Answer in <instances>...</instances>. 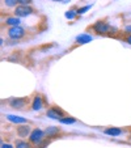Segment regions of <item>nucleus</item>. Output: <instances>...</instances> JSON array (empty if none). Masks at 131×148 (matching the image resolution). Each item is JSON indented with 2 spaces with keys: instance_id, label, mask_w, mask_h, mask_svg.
<instances>
[{
  "instance_id": "obj_1",
  "label": "nucleus",
  "mask_w": 131,
  "mask_h": 148,
  "mask_svg": "<svg viewBox=\"0 0 131 148\" xmlns=\"http://www.w3.org/2000/svg\"><path fill=\"white\" fill-rule=\"evenodd\" d=\"M36 13V9L30 5H17L14 8V16L16 17H28Z\"/></svg>"
},
{
  "instance_id": "obj_2",
  "label": "nucleus",
  "mask_w": 131,
  "mask_h": 148,
  "mask_svg": "<svg viewBox=\"0 0 131 148\" xmlns=\"http://www.w3.org/2000/svg\"><path fill=\"white\" fill-rule=\"evenodd\" d=\"M7 33H8V37L11 39L19 41V39H21L25 36V29L21 28V26H12V28H9L7 30Z\"/></svg>"
},
{
  "instance_id": "obj_3",
  "label": "nucleus",
  "mask_w": 131,
  "mask_h": 148,
  "mask_svg": "<svg viewBox=\"0 0 131 148\" xmlns=\"http://www.w3.org/2000/svg\"><path fill=\"white\" fill-rule=\"evenodd\" d=\"M45 135H46L45 131H42L41 129H34L33 131L30 132V135H29V142H30L32 144L38 145L42 140L45 139Z\"/></svg>"
},
{
  "instance_id": "obj_4",
  "label": "nucleus",
  "mask_w": 131,
  "mask_h": 148,
  "mask_svg": "<svg viewBox=\"0 0 131 148\" xmlns=\"http://www.w3.org/2000/svg\"><path fill=\"white\" fill-rule=\"evenodd\" d=\"M92 29L95 30V33H97V34H106V33H109L110 32V26H109V24H106L105 21H97V23H95L93 24V26H92Z\"/></svg>"
},
{
  "instance_id": "obj_5",
  "label": "nucleus",
  "mask_w": 131,
  "mask_h": 148,
  "mask_svg": "<svg viewBox=\"0 0 131 148\" xmlns=\"http://www.w3.org/2000/svg\"><path fill=\"white\" fill-rule=\"evenodd\" d=\"M46 115H47L49 118H53V119H58V121L66 117L64 112H63L62 109H59L58 106H51L50 109L46 112Z\"/></svg>"
},
{
  "instance_id": "obj_6",
  "label": "nucleus",
  "mask_w": 131,
  "mask_h": 148,
  "mask_svg": "<svg viewBox=\"0 0 131 148\" xmlns=\"http://www.w3.org/2000/svg\"><path fill=\"white\" fill-rule=\"evenodd\" d=\"M26 105H28V98H11L9 100V106L17 110L24 109V106Z\"/></svg>"
},
{
  "instance_id": "obj_7",
  "label": "nucleus",
  "mask_w": 131,
  "mask_h": 148,
  "mask_svg": "<svg viewBox=\"0 0 131 148\" xmlns=\"http://www.w3.org/2000/svg\"><path fill=\"white\" fill-rule=\"evenodd\" d=\"M33 131V130L30 129V126L29 125H21V126H19L17 127V130H16V132H17V135H19L20 138H26V136H29L30 135V132Z\"/></svg>"
},
{
  "instance_id": "obj_8",
  "label": "nucleus",
  "mask_w": 131,
  "mask_h": 148,
  "mask_svg": "<svg viewBox=\"0 0 131 148\" xmlns=\"http://www.w3.org/2000/svg\"><path fill=\"white\" fill-rule=\"evenodd\" d=\"M43 108V98L41 95H37L33 98V102H32V109L33 110H41Z\"/></svg>"
},
{
  "instance_id": "obj_9",
  "label": "nucleus",
  "mask_w": 131,
  "mask_h": 148,
  "mask_svg": "<svg viewBox=\"0 0 131 148\" xmlns=\"http://www.w3.org/2000/svg\"><path fill=\"white\" fill-rule=\"evenodd\" d=\"M7 119L9 122H13V123H20V125H24V123H28V119L23 117H17V115H12V114H7L5 115Z\"/></svg>"
},
{
  "instance_id": "obj_10",
  "label": "nucleus",
  "mask_w": 131,
  "mask_h": 148,
  "mask_svg": "<svg viewBox=\"0 0 131 148\" xmlns=\"http://www.w3.org/2000/svg\"><path fill=\"white\" fill-rule=\"evenodd\" d=\"M59 132H60V129H59V127H55V126H50V127H47V129L45 130V134L47 135V138L56 136Z\"/></svg>"
},
{
  "instance_id": "obj_11",
  "label": "nucleus",
  "mask_w": 131,
  "mask_h": 148,
  "mask_svg": "<svg viewBox=\"0 0 131 148\" xmlns=\"http://www.w3.org/2000/svg\"><path fill=\"white\" fill-rule=\"evenodd\" d=\"M106 135H110V136H118V135L122 134V130L119 127H109V129H105L104 130Z\"/></svg>"
},
{
  "instance_id": "obj_12",
  "label": "nucleus",
  "mask_w": 131,
  "mask_h": 148,
  "mask_svg": "<svg viewBox=\"0 0 131 148\" xmlns=\"http://www.w3.org/2000/svg\"><path fill=\"white\" fill-rule=\"evenodd\" d=\"M5 24L7 25H9L12 28V26H20V24H21V20H20V17H8V18H5Z\"/></svg>"
},
{
  "instance_id": "obj_13",
  "label": "nucleus",
  "mask_w": 131,
  "mask_h": 148,
  "mask_svg": "<svg viewBox=\"0 0 131 148\" xmlns=\"http://www.w3.org/2000/svg\"><path fill=\"white\" fill-rule=\"evenodd\" d=\"M89 41H92V37L88 36V34H81L76 38V42H78L79 45H84V43H88Z\"/></svg>"
},
{
  "instance_id": "obj_14",
  "label": "nucleus",
  "mask_w": 131,
  "mask_h": 148,
  "mask_svg": "<svg viewBox=\"0 0 131 148\" xmlns=\"http://www.w3.org/2000/svg\"><path fill=\"white\" fill-rule=\"evenodd\" d=\"M59 122L63 123V125H72V123H76V119L72 117H64L62 119H59Z\"/></svg>"
},
{
  "instance_id": "obj_15",
  "label": "nucleus",
  "mask_w": 131,
  "mask_h": 148,
  "mask_svg": "<svg viewBox=\"0 0 131 148\" xmlns=\"http://www.w3.org/2000/svg\"><path fill=\"white\" fill-rule=\"evenodd\" d=\"M3 3L5 4V7H8V8H16L17 4H19V0H3Z\"/></svg>"
},
{
  "instance_id": "obj_16",
  "label": "nucleus",
  "mask_w": 131,
  "mask_h": 148,
  "mask_svg": "<svg viewBox=\"0 0 131 148\" xmlns=\"http://www.w3.org/2000/svg\"><path fill=\"white\" fill-rule=\"evenodd\" d=\"M16 148H30V143H26L24 140H17Z\"/></svg>"
},
{
  "instance_id": "obj_17",
  "label": "nucleus",
  "mask_w": 131,
  "mask_h": 148,
  "mask_svg": "<svg viewBox=\"0 0 131 148\" xmlns=\"http://www.w3.org/2000/svg\"><path fill=\"white\" fill-rule=\"evenodd\" d=\"M76 14H78V12H75V9H71V11H68L67 13H66V17H67V18H73Z\"/></svg>"
},
{
  "instance_id": "obj_18",
  "label": "nucleus",
  "mask_w": 131,
  "mask_h": 148,
  "mask_svg": "<svg viewBox=\"0 0 131 148\" xmlns=\"http://www.w3.org/2000/svg\"><path fill=\"white\" fill-rule=\"evenodd\" d=\"M33 0H19V5H30Z\"/></svg>"
},
{
  "instance_id": "obj_19",
  "label": "nucleus",
  "mask_w": 131,
  "mask_h": 148,
  "mask_svg": "<svg viewBox=\"0 0 131 148\" xmlns=\"http://www.w3.org/2000/svg\"><path fill=\"white\" fill-rule=\"evenodd\" d=\"M49 143H50V140H46V139H43L41 143H39L38 145H37V147H38V148H45L46 145H49Z\"/></svg>"
},
{
  "instance_id": "obj_20",
  "label": "nucleus",
  "mask_w": 131,
  "mask_h": 148,
  "mask_svg": "<svg viewBox=\"0 0 131 148\" xmlns=\"http://www.w3.org/2000/svg\"><path fill=\"white\" fill-rule=\"evenodd\" d=\"M89 8H91V5H85V7H83V8H79L76 12H78V14H83L84 12H85V11H88V9H89Z\"/></svg>"
},
{
  "instance_id": "obj_21",
  "label": "nucleus",
  "mask_w": 131,
  "mask_h": 148,
  "mask_svg": "<svg viewBox=\"0 0 131 148\" xmlns=\"http://www.w3.org/2000/svg\"><path fill=\"white\" fill-rule=\"evenodd\" d=\"M123 39H125V41L127 42L128 45H131V33H128V36H127V37H125Z\"/></svg>"
},
{
  "instance_id": "obj_22",
  "label": "nucleus",
  "mask_w": 131,
  "mask_h": 148,
  "mask_svg": "<svg viewBox=\"0 0 131 148\" xmlns=\"http://www.w3.org/2000/svg\"><path fill=\"white\" fill-rule=\"evenodd\" d=\"M1 148H13V147H12L11 144H5V143H3V144H1Z\"/></svg>"
},
{
  "instance_id": "obj_23",
  "label": "nucleus",
  "mask_w": 131,
  "mask_h": 148,
  "mask_svg": "<svg viewBox=\"0 0 131 148\" xmlns=\"http://www.w3.org/2000/svg\"><path fill=\"white\" fill-rule=\"evenodd\" d=\"M53 1H63V0H53Z\"/></svg>"
}]
</instances>
